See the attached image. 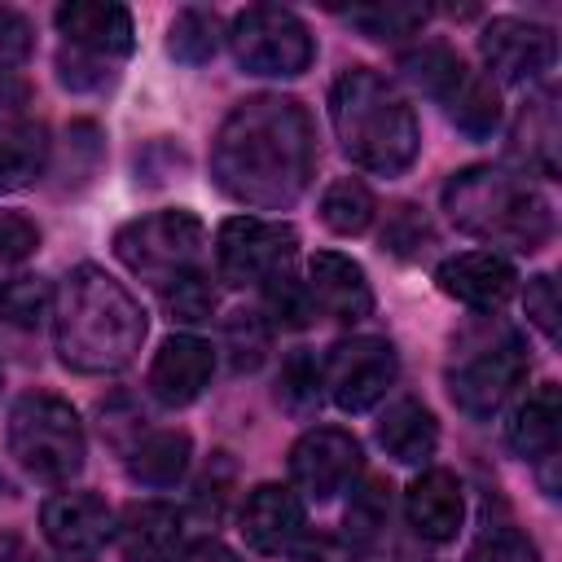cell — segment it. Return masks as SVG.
<instances>
[{"mask_svg": "<svg viewBox=\"0 0 562 562\" xmlns=\"http://www.w3.org/2000/svg\"><path fill=\"white\" fill-rule=\"evenodd\" d=\"M422 241H430L426 215L417 206H395V215L382 228V246H391L395 255H417V250H426Z\"/></svg>", "mask_w": 562, "mask_h": 562, "instance_id": "obj_39", "label": "cell"}, {"mask_svg": "<svg viewBox=\"0 0 562 562\" xmlns=\"http://www.w3.org/2000/svg\"><path fill=\"white\" fill-rule=\"evenodd\" d=\"M40 250V224L22 211H0V268H13Z\"/></svg>", "mask_w": 562, "mask_h": 562, "instance_id": "obj_36", "label": "cell"}, {"mask_svg": "<svg viewBox=\"0 0 562 562\" xmlns=\"http://www.w3.org/2000/svg\"><path fill=\"white\" fill-rule=\"evenodd\" d=\"M558 435H562V391L558 382H540L514 408L505 439L522 461H544L549 452H558Z\"/></svg>", "mask_w": 562, "mask_h": 562, "instance_id": "obj_23", "label": "cell"}, {"mask_svg": "<svg viewBox=\"0 0 562 562\" xmlns=\"http://www.w3.org/2000/svg\"><path fill=\"white\" fill-rule=\"evenodd\" d=\"M514 158L536 171V176H558V145H562V127H558V92L544 88L536 92L522 110H518V123H514Z\"/></svg>", "mask_w": 562, "mask_h": 562, "instance_id": "obj_24", "label": "cell"}, {"mask_svg": "<svg viewBox=\"0 0 562 562\" xmlns=\"http://www.w3.org/2000/svg\"><path fill=\"white\" fill-rule=\"evenodd\" d=\"M26 101H31V88H26L13 70H0V127H9V123L22 114Z\"/></svg>", "mask_w": 562, "mask_h": 562, "instance_id": "obj_43", "label": "cell"}, {"mask_svg": "<svg viewBox=\"0 0 562 562\" xmlns=\"http://www.w3.org/2000/svg\"><path fill=\"white\" fill-rule=\"evenodd\" d=\"M316 176V127L303 101L259 92L237 101L211 140V180L250 211H285Z\"/></svg>", "mask_w": 562, "mask_h": 562, "instance_id": "obj_1", "label": "cell"}, {"mask_svg": "<svg viewBox=\"0 0 562 562\" xmlns=\"http://www.w3.org/2000/svg\"><path fill=\"white\" fill-rule=\"evenodd\" d=\"M224 351L233 360V369H259L263 351H268V325L255 312H233L224 321Z\"/></svg>", "mask_w": 562, "mask_h": 562, "instance_id": "obj_35", "label": "cell"}, {"mask_svg": "<svg viewBox=\"0 0 562 562\" xmlns=\"http://www.w3.org/2000/svg\"><path fill=\"white\" fill-rule=\"evenodd\" d=\"M0 316L13 325H40V316H53V290L40 277H13L0 285Z\"/></svg>", "mask_w": 562, "mask_h": 562, "instance_id": "obj_33", "label": "cell"}, {"mask_svg": "<svg viewBox=\"0 0 562 562\" xmlns=\"http://www.w3.org/2000/svg\"><path fill=\"white\" fill-rule=\"evenodd\" d=\"M307 527L303 501L285 483H259L241 505V536L255 553H285Z\"/></svg>", "mask_w": 562, "mask_h": 562, "instance_id": "obj_19", "label": "cell"}, {"mask_svg": "<svg viewBox=\"0 0 562 562\" xmlns=\"http://www.w3.org/2000/svg\"><path fill=\"white\" fill-rule=\"evenodd\" d=\"M338 18L364 31L369 40H404L426 26L430 9L426 4H356V9H338Z\"/></svg>", "mask_w": 562, "mask_h": 562, "instance_id": "obj_30", "label": "cell"}, {"mask_svg": "<svg viewBox=\"0 0 562 562\" xmlns=\"http://www.w3.org/2000/svg\"><path fill=\"white\" fill-rule=\"evenodd\" d=\"M57 79L75 92H101L105 83H114V66L97 61V57H83L75 48H61L57 53Z\"/></svg>", "mask_w": 562, "mask_h": 562, "instance_id": "obj_38", "label": "cell"}, {"mask_svg": "<svg viewBox=\"0 0 562 562\" xmlns=\"http://www.w3.org/2000/svg\"><path fill=\"white\" fill-rule=\"evenodd\" d=\"M465 562H540V553H536V544H531L522 531L496 527V531H487V536L465 553Z\"/></svg>", "mask_w": 562, "mask_h": 562, "instance_id": "obj_37", "label": "cell"}, {"mask_svg": "<svg viewBox=\"0 0 562 562\" xmlns=\"http://www.w3.org/2000/svg\"><path fill=\"white\" fill-rule=\"evenodd\" d=\"M277 400L285 413L294 417H312L325 400V386H321V360L312 351H290L285 364H281V378H277Z\"/></svg>", "mask_w": 562, "mask_h": 562, "instance_id": "obj_29", "label": "cell"}, {"mask_svg": "<svg viewBox=\"0 0 562 562\" xmlns=\"http://www.w3.org/2000/svg\"><path fill=\"white\" fill-rule=\"evenodd\" d=\"M360 474V443L342 426H312L290 448V483L299 501H334Z\"/></svg>", "mask_w": 562, "mask_h": 562, "instance_id": "obj_12", "label": "cell"}, {"mask_svg": "<svg viewBox=\"0 0 562 562\" xmlns=\"http://www.w3.org/2000/svg\"><path fill=\"white\" fill-rule=\"evenodd\" d=\"M400 360L395 347L386 338L360 334V338H342L325 351L321 360V386L325 400H334V408L342 413H364L373 408L391 386H395Z\"/></svg>", "mask_w": 562, "mask_h": 562, "instance_id": "obj_11", "label": "cell"}, {"mask_svg": "<svg viewBox=\"0 0 562 562\" xmlns=\"http://www.w3.org/2000/svg\"><path fill=\"white\" fill-rule=\"evenodd\" d=\"M180 531H184V518L167 501H132L114 518L123 562H171L180 549Z\"/></svg>", "mask_w": 562, "mask_h": 562, "instance_id": "obj_21", "label": "cell"}, {"mask_svg": "<svg viewBox=\"0 0 562 562\" xmlns=\"http://www.w3.org/2000/svg\"><path fill=\"white\" fill-rule=\"evenodd\" d=\"M48 167V136L44 127H13L0 136V193L31 184Z\"/></svg>", "mask_w": 562, "mask_h": 562, "instance_id": "obj_28", "label": "cell"}, {"mask_svg": "<svg viewBox=\"0 0 562 562\" xmlns=\"http://www.w3.org/2000/svg\"><path fill=\"white\" fill-rule=\"evenodd\" d=\"M57 31H61V48H75L83 57H97V61H110L119 66L132 44H136V26H132V13L114 0H70L53 13Z\"/></svg>", "mask_w": 562, "mask_h": 562, "instance_id": "obj_15", "label": "cell"}, {"mask_svg": "<svg viewBox=\"0 0 562 562\" xmlns=\"http://www.w3.org/2000/svg\"><path fill=\"white\" fill-rule=\"evenodd\" d=\"M329 123L342 154L373 176L408 171L422 149V127L408 97L373 66H351L334 79Z\"/></svg>", "mask_w": 562, "mask_h": 562, "instance_id": "obj_3", "label": "cell"}, {"mask_svg": "<svg viewBox=\"0 0 562 562\" xmlns=\"http://www.w3.org/2000/svg\"><path fill=\"white\" fill-rule=\"evenodd\" d=\"M404 514H408V527L430 540V544H448L457 540L461 531V518H465V496H461V483L452 470H422L408 492H404Z\"/></svg>", "mask_w": 562, "mask_h": 562, "instance_id": "obj_20", "label": "cell"}, {"mask_svg": "<svg viewBox=\"0 0 562 562\" xmlns=\"http://www.w3.org/2000/svg\"><path fill=\"white\" fill-rule=\"evenodd\" d=\"M26 53H31V22L18 9L0 4V70L26 61Z\"/></svg>", "mask_w": 562, "mask_h": 562, "instance_id": "obj_41", "label": "cell"}, {"mask_svg": "<svg viewBox=\"0 0 562 562\" xmlns=\"http://www.w3.org/2000/svg\"><path fill=\"white\" fill-rule=\"evenodd\" d=\"M479 53H483V66L492 70V79H501V83H527V79L544 75L558 61V35L544 22L492 18L479 31Z\"/></svg>", "mask_w": 562, "mask_h": 562, "instance_id": "obj_13", "label": "cell"}, {"mask_svg": "<svg viewBox=\"0 0 562 562\" xmlns=\"http://www.w3.org/2000/svg\"><path fill=\"white\" fill-rule=\"evenodd\" d=\"M443 378H448L452 404L465 417L487 422L522 386V378H527V347H522V338L509 325L487 316L483 325L461 329V338L452 342Z\"/></svg>", "mask_w": 562, "mask_h": 562, "instance_id": "obj_5", "label": "cell"}, {"mask_svg": "<svg viewBox=\"0 0 562 562\" xmlns=\"http://www.w3.org/2000/svg\"><path fill=\"white\" fill-rule=\"evenodd\" d=\"M189 457H193L189 430H176V426L171 430H149L127 448V474L140 487H171V483L184 479Z\"/></svg>", "mask_w": 562, "mask_h": 562, "instance_id": "obj_25", "label": "cell"}, {"mask_svg": "<svg viewBox=\"0 0 562 562\" xmlns=\"http://www.w3.org/2000/svg\"><path fill=\"white\" fill-rule=\"evenodd\" d=\"M294 562H351L334 540H312V544H303L299 553H294Z\"/></svg>", "mask_w": 562, "mask_h": 562, "instance_id": "obj_45", "label": "cell"}, {"mask_svg": "<svg viewBox=\"0 0 562 562\" xmlns=\"http://www.w3.org/2000/svg\"><path fill=\"white\" fill-rule=\"evenodd\" d=\"M211 373H215V347L206 338H198V334H171L154 351V364H149L145 386H149V395L158 404L184 408V404H193L206 391Z\"/></svg>", "mask_w": 562, "mask_h": 562, "instance_id": "obj_17", "label": "cell"}, {"mask_svg": "<svg viewBox=\"0 0 562 562\" xmlns=\"http://www.w3.org/2000/svg\"><path fill=\"white\" fill-rule=\"evenodd\" d=\"M378 443L386 448V457H395L400 465H422L435 457V443H439V422L435 413L413 400V395H400L382 408L378 417Z\"/></svg>", "mask_w": 562, "mask_h": 562, "instance_id": "obj_22", "label": "cell"}, {"mask_svg": "<svg viewBox=\"0 0 562 562\" xmlns=\"http://www.w3.org/2000/svg\"><path fill=\"white\" fill-rule=\"evenodd\" d=\"M9 452L40 483H70L88 457L83 422L61 395L26 391L9 408Z\"/></svg>", "mask_w": 562, "mask_h": 562, "instance_id": "obj_6", "label": "cell"}, {"mask_svg": "<svg viewBox=\"0 0 562 562\" xmlns=\"http://www.w3.org/2000/svg\"><path fill=\"white\" fill-rule=\"evenodd\" d=\"M373 215H378V202H373L369 184L356 180V176H342V180H334V184L321 193V220H325V228L338 233V237L364 233V228L373 224Z\"/></svg>", "mask_w": 562, "mask_h": 562, "instance_id": "obj_27", "label": "cell"}, {"mask_svg": "<svg viewBox=\"0 0 562 562\" xmlns=\"http://www.w3.org/2000/svg\"><path fill=\"white\" fill-rule=\"evenodd\" d=\"M158 294H162V307L171 312V321H189L193 325V321H211V312H215V285H211L206 272H189V277L171 281Z\"/></svg>", "mask_w": 562, "mask_h": 562, "instance_id": "obj_34", "label": "cell"}, {"mask_svg": "<svg viewBox=\"0 0 562 562\" xmlns=\"http://www.w3.org/2000/svg\"><path fill=\"white\" fill-rule=\"evenodd\" d=\"M263 316L277 329H303V325H312V316H316L312 294H307V285L290 268L263 281Z\"/></svg>", "mask_w": 562, "mask_h": 562, "instance_id": "obj_32", "label": "cell"}, {"mask_svg": "<svg viewBox=\"0 0 562 562\" xmlns=\"http://www.w3.org/2000/svg\"><path fill=\"white\" fill-rule=\"evenodd\" d=\"M171 562H241V558H237L224 540H215V536H198V540L180 544Z\"/></svg>", "mask_w": 562, "mask_h": 562, "instance_id": "obj_42", "label": "cell"}, {"mask_svg": "<svg viewBox=\"0 0 562 562\" xmlns=\"http://www.w3.org/2000/svg\"><path fill=\"white\" fill-rule=\"evenodd\" d=\"M0 562H44V558L31 549V540H26V536L4 531V536H0Z\"/></svg>", "mask_w": 562, "mask_h": 562, "instance_id": "obj_44", "label": "cell"}, {"mask_svg": "<svg viewBox=\"0 0 562 562\" xmlns=\"http://www.w3.org/2000/svg\"><path fill=\"white\" fill-rule=\"evenodd\" d=\"M202 250L206 224L184 206L149 211L114 233V255L123 259V268L149 281L154 290H167L189 272H202Z\"/></svg>", "mask_w": 562, "mask_h": 562, "instance_id": "obj_8", "label": "cell"}, {"mask_svg": "<svg viewBox=\"0 0 562 562\" xmlns=\"http://www.w3.org/2000/svg\"><path fill=\"white\" fill-rule=\"evenodd\" d=\"M53 342L75 373H119L145 342V312L97 263H79L53 294Z\"/></svg>", "mask_w": 562, "mask_h": 562, "instance_id": "obj_2", "label": "cell"}, {"mask_svg": "<svg viewBox=\"0 0 562 562\" xmlns=\"http://www.w3.org/2000/svg\"><path fill=\"white\" fill-rule=\"evenodd\" d=\"M522 307H527V321L553 342V338H558V281H553L549 272H540V277L527 281Z\"/></svg>", "mask_w": 562, "mask_h": 562, "instance_id": "obj_40", "label": "cell"}, {"mask_svg": "<svg viewBox=\"0 0 562 562\" xmlns=\"http://www.w3.org/2000/svg\"><path fill=\"white\" fill-rule=\"evenodd\" d=\"M307 294H312V307L329 321H364L373 312V290H369V277L364 268L342 255V250H316L307 259Z\"/></svg>", "mask_w": 562, "mask_h": 562, "instance_id": "obj_18", "label": "cell"}, {"mask_svg": "<svg viewBox=\"0 0 562 562\" xmlns=\"http://www.w3.org/2000/svg\"><path fill=\"white\" fill-rule=\"evenodd\" d=\"M435 285L470 312H501L518 285V272L496 250H461L435 268Z\"/></svg>", "mask_w": 562, "mask_h": 562, "instance_id": "obj_16", "label": "cell"}, {"mask_svg": "<svg viewBox=\"0 0 562 562\" xmlns=\"http://www.w3.org/2000/svg\"><path fill=\"white\" fill-rule=\"evenodd\" d=\"M0 382H4V373H0Z\"/></svg>", "mask_w": 562, "mask_h": 562, "instance_id": "obj_46", "label": "cell"}, {"mask_svg": "<svg viewBox=\"0 0 562 562\" xmlns=\"http://www.w3.org/2000/svg\"><path fill=\"white\" fill-rule=\"evenodd\" d=\"M400 70L443 105L448 123L470 136V140H487L501 127V92L492 79L474 75L448 44H417L400 57Z\"/></svg>", "mask_w": 562, "mask_h": 562, "instance_id": "obj_7", "label": "cell"}, {"mask_svg": "<svg viewBox=\"0 0 562 562\" xmlns=\"http://www.w3.org/2000/svg\"><path fill=\"white\" fill-rule=\"evenodd\" d=\"M299 250V228L285 220L233 215L215 233V268L228 285H263L285 272Z\"/></svg>", "mask_w": 562, "mask_h": 562, "instance_id": "obj_10", "label": "cell"}, {"mask_svg": "<svg viewBox=\"0 0 562 562\" xmlns=\"http://www.w3.org/2000/svg\"><path fill=\"white\" fill-rule=\"evenodd\" d=\"M386 518H391V483L386 479H364L360 487H351V501L342 514L351 544H373L386 531Z\"/></svg>", "mask_w": 562, "mask_h": 562, "instance_id": "obj_31", "label": "cell"}, {"mask_svg": "<svg viewBox=\"0 0 562 562\" xmlns=\"http://www.w3.org/2000/svg\"><path fill=\"white\" fill-rule=\"evenodd\" d=\"M220 40H224V26H220V13L215 9H180L167 26V53L184 66H202L220 53Z\"/></svg>", "mask_w": 562, "mask_h": 562, "instance_id": "obj_26", "label": "cell"}, {"mask_svg": "<svg viewBox=\"0 0 562 562\" xmlns=\"http://www.w3.org/2000/svg\"><path fill=\"white\" fill-rule=\"evenodd\" d=\"M448 220L487 246L536 255L553 237V206L549 198L505 167H465L443 184Z\"/></svg>", "mask_w": 562, "mask_h": 562, "instance_id": "obj_4", "label": "cell"}, {"mask_svg": "<svg viewBox=\"0 0 562 562\" xmlns=\"http://www.w3.org/2000/svg\"><path fill=\"white\" fill-rule=\"evenodd\" d=\"M40 531L66 562H92L114 536V514L97 492H57L40 505Z\"/></svg>", "mask_w": 562, "mask_h": 562, "instance_id": "obj_14", "label": "cell"}, {"mask_svg": "<svg viewBox=\"0 0 562 562\" xmlns=\"http://www.w3.org/2000/svg\"><path fill=\"white\" fill-rule=\"evenodd\" d=\"M228 48L246 75L294 79L312 66L316 40L307 22L281 4H250L228 22Z\"/></svg>", "mask_w": 562, "mask_h": 562, "instance_id": "obj_9", "label": "cell"}]
</instances>
